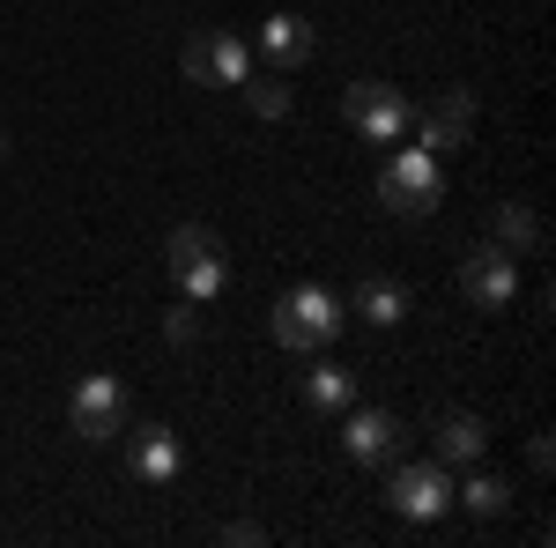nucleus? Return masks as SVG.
I'll use <instances>...</instances> for the list:
<instances>
[{
	"mask_svg": "<svg viewBox=\"0 0 556 548\" xmlns=\"http://www.w3.org/2000/svg\"><path fill=\"white\" fill-rule=\"evenodd\" d=\"M349 327V304L334 290H319V282H298V290L275 296V319H267V334H275V348H298V356H312V348H334V334Z\"/></svg>",
	"mask_w": 556,
	"mask_h": 548,
	"instance_id": "f257e3e1",
	"label": "nucleus"
},
{
	"mask_svg": "<svg viewBox=\"0 0 556 548\" xmlns=\"http://www.w3.org/2000/svg\"><path fill=\"white\" fill-rule=\"evenodd\" d=\"M386 511L408 519V526H430L453 511V467L445 460H386Z\"/></svg>",
	"mask_w": 556,
	"mask_h": 548,
	"instance_id": "f03ea898",
	"label": "nucleus"
},
{
	"mask_svg": "<svg viewBox=\"0 0 556 548\" xmlns=\"http://www.w3.org/2000/svg\"><path fill=\"white\" fill-rule=\"evenodd\" d=\"M164 267H172L178 296H193V304H215V296H223V282H230L223 238H215L208 222H178L172 245H164Z\"/></svg>",
	"mask_w": 556,
	"mask_h": 548,
	"instance_id": "7ed1b4c3",
	"label": "nucleus"
},
{
	"mask_svg": "<svg viewBox=\"0 0 556 548\" xmlns=\"http://www.w3.org/2000/svg\"><path fill=\"white\" fill-rule=\"evenodd\" d=\"M379 201L393 215H430L438 201H445V170H438V156L430 149H393L386 156V170H379Z\"/></svg>",
	"mask_w": 556,
	"mask_h": 548,
	"instance_id": "20e7f679",
	"label": "nucleus"
},
{
	"mask_svg": "<svg viewBox=\"0 0 556 548\" xmlns=\"http://www.w3.org/2000/svg\"><path fill=\"white\" fill-rule=\"evenodd\" d=\"M460 296H468L475 311H513L519 296V259L497 245V238H482L460 253Z\"/></svg>",
	"mask_w": 556,
	"mask_h": 548,
	"instance_id": "39448f33",
	"label": "nucleus"
},
{
	"mask_svg": "<svg viewBox=\"0 0 556 548\" xmlns=\"http://www.w3.org/2000/svg\"><path fill=\"white\" fill-rule=\"evenodd\" d=\"M342 119L364 133V141H386V149H393V141H408V119H416V104H408V97H401L393 82H349Z\"/></svg>",
	"mask_w": 556,
	"mask_h": 548,
	"instance_id": "423d86ee",
	"label": "nucleus"
},
{
	"mask_svg": "<svg viewBox=\"0 0 556 548\" xmlns=\"http://www.w3.org/2000/svg\"><path fill=\"white\" fill-rule=\"evenodd\" d=\"M178 60H186V82H208V89H238L253 75V44L230 38V30H193Z\"/></svg>",
	"mask_w": 556,
	"mask_h": 548,
	"instance_id": "0eeeda50",
	"label": "nucleus"
},
{
	"mask_svg": "<svg viewBox=\"0 0 556 548\" xmlns=\"http://www.w3.org/2000/svg\"><path fill=\"white\" fill-rule=\"evenodd\" d=\"M67 422H75V437H89V445H112L127 430V385L112 379V371H89L75 385V400H67Z\"/></svg>",
	"mask_w": 556,
	"mask_h": 548,
	"instance_id": "6e6552de",
	"label": "nucleus"
},
{
	"mask_svg": "<svg viewBox=\"0 0 556 548\" xmlns=\"http://www.w3.org/2000/svg\"><path fill=\"white\" fill-rule=\"evenodd\" d=\"M342 453L356 467H386L393 453H401V437H408V422L393 416V408H342Z\"/></svg>",
	"mask_w": 556,
	"mask_h": 548,
	"instance_id": "1a4fd4ad",
	"label": "nucleus"
},
{
	"mask_svg": "<svg viewBox=\"0 0 556 548\" xmlns=\"http://www.w3.org/2000/svg\"><path fill=\"white\" fill-rule=\"evenodd\" d=\"M468 127H475V89H445L430 112H416V119H408L416 149H430V156H453V149L468 141Z\"/></svg>",
	"mask_w": 556,
	"mask_h": 548,
	"instance_id": "9d476101",
	"label": "nucleus"
},
{
	"mask_svg": "<svg viewBox=\"0 0 556 548\" xmlns=\"http://www.w3.org/2000/svg\"><path fill=\"white\" fill-rule=\"evenodd\" d=\"M178 467H186V445H178L172 422H141V430L127 437V474L134 482L164 489V482H178Z\"/></svg>",
	"mask_w": 556,
	"mask_h": 548,
	"instance_id": "9b49d317",
	"label": "nucleus"
},
{
	"mask_svg": "<svg viewBox=\"0 0 556 548\" xmlns=\"http://www.w3.org/2000/svg\"><path fill=\"white\" fill-rule=\"evenodd\" d=\"M260 52H267V67H275V75H290V67H304V60L319 52V30L304 23L298 8H275V15L260 23Z\"/></svg>",
	"mask_w": 556,
	"mask_h": 548,
	"instance_id": "f8f14e48",
	"label": "nucleus"
},
{
	"mask_svg": "<svg viewBox=\"0 0 556 548\" xmlns=\"http://www.w3.org/2000/svg\"><path fill=\"white\" fill-rule=\"evenodd\" d=\"M349 311H356L364 327H401V319H408V290H401V282H386V275H364L356 296H349Z\"/></svg>",
	"mask_w": 556,
	"mask_h": 548,
	"instance_id": "ddd939ff",
	"label": "nucleus"
},
{
	"mask_svg": "<svg viewBox=\"0 0 556 548\" xmlns=\"http://www.w3.org/2000/svg\"><path fill=\"white\" fill-rule=\"evenodd\" d=\"M490 453V422L482 416H445L438 422V460L445 467H475Z\"/></svg>",
	"mask_w": 556,
	"mask_h": 548,
	"instance_id": "4468645a",
	"label": "nucleus"
},
{
	"mask_svg": "<svg viewBox=\"0 0 556 548\" xmlns=\"http://www.w3.org/2000/svg\"><path fill=\"white\" fill-rule=\"evenodd\" d=\"M490 230H497V245H505L513 259H534V253H542V215L527 208V201H505Z\"/></svg>",
	"mask_w": 556,
	"mask_h": 548,
	"instance_id": "2eb2a0df",
	"label": "nucleus"
},
{
	"mask_svg": "<svg viewBox=\"0 0 556 548\" xmlns=\"http://www.w3.org/2000/svg\"><path fill=\"white\" fill-rule=\"evenodd\" d=\"M304 400L327 408V416L356 408V371H342V364H312V371H304Z\"/></svg>",
	"mask_w": 556,
	"mask_h": 548,
	"instance_id": "dca6fc26",
	"label": "nucleus"
},
{
	"mask_svg": "<svg viewBox=\"0 0 556 548\" xmlns=\"http://www.w3.org/2000/svg\"><path fill=\"white\" fill-rule=\"evenodd\" d=\"M453 505L475 511V519H505V511H513V482H505V474H468V482L453 489Z\"/></svg>",
	"mask_w": 556,
	"mask_h": 548,
	"instance_id": "f3484780",
	"label": "nucleus"
},
{
	"mask_svg": "<svg viewBox=\"0 0 556 548\" xmlns=\"http://www.w3.org/2000/svg\"><path fill=\"white\" fill-rule=\"evenodd\" d=\"M245 104H253V119H290V82L282 75H245Z\"/></svg>",
	"mask_w": 556,
	"mask_h": 548,
	"instance_id": "a211bd4d",
	"label": "nucleus"
},
{
	"mask_svg": "<svg viewBox=\"0 0 556 548\" xmlns=\"http://www.w3.org/2000/svg\"><path fill=\"white\" fill-rule=\"evenodd\" d=\"M164 334H172V348H193L201 341V304L193 296H178L172 311H164Z\"/></svg>",
	"mask_w": 556,
	"mask_h": 548,
	"instance_id": "6ab92c4d",
	"label": "nucleus"
},
{
	"mask_svg": "<svg viewBox=\"0 0 556 548\" xmlns=\"http://www.w3.org/2000/svg\"><path fill=\"white\" fill-rule=\"evenodd\" d=\"M215 541H223V548H260V541H267V526H253V519H230V526H215Z\"/></svg>",
	"mask_w": 556,
	"mask_h": 548,
	"instance_id": "aec40b11",
	"label": "nucleus"
},
{
	"mask_svg": "<svg viewBox=\"0 0 556 548\" xmlns=\"http://www.w3.org/2000/svg\"><path fill=\"white\" fill-rule=\"evenodd\" d=\"M0 156H8V133H0Z\"/></svg>",
	"mask_w": 556,
	"mask_h": 548,
	"instance_id": "412c9836",
	"label": "nucleus"
}]
</instances>
